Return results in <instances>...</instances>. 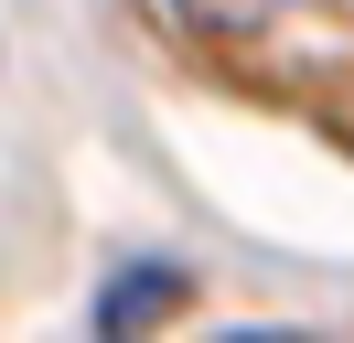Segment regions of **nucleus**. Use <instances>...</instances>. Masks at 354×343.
Returning a JSON list of instances; mask_svg holds the SVG:
<instances>
[{"label":"nucleus","instance_id":"nucleus-1","mask_svg":"<svg viewBox=\"0 0 354 343\" xmlns=\"http://www.w3.org/2000/svg\"><path fill=\"white\" fill-rule=\"evenodd\" d=\"M268 11H279V0H172L183 33H258Z\"/></svg>","mask_w":354,"mask_h":343}]
</instances>
